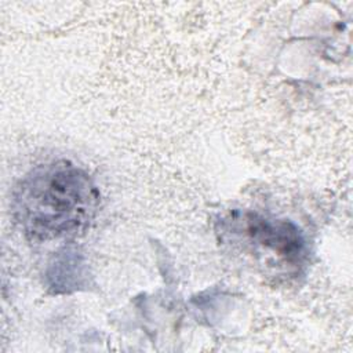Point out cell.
<instances>
[{"mask_svg": "<svg viewBox=\"0 0 353 353\" xmlns=\"http://www.w3.org/2000/svg\"><path fill=\"white\" fill-rule=\"evenodd\" d=\"M98 207L99 192L90 175L66 160L33 168L15 186L12 200L17 222L37 243L77 236Z\"/></svg>", "mask_w": 353, "mask_h": 353, "instance_id": "cell-1", "label": "cell"}, {"mask_svg": "<svg viewBox=\"0 0 353 353\" xmlns=\"http://www.w3.org/2000/svg\"><path fill=\"white\" fill-rule=\"evenodd\" d=\"M247 232L254 241L272 250L287 262H298L305 254V241L295 225L287 221H269L258 215L247 218Z\"/></svg>", "mask_w": 353, "mask_h": 353, "instance_id": "cell-2", "label": "cell"}, {"mask_svg": "<svg viewBox=\"0 0 353 353\" xmlns=\"http://www.w3.org/2000/svg\"><path fill=\"white\" fill-rule=\"evenodd\" d=\"M48 283L54 292H70L83 285L85 272L83 256L70 248L58 252L48 268Z\"/></svg>", "mask_w": 353, "mask_h": 353, "instance_id": "cell-3", "label": "cell"}]
</instances>
